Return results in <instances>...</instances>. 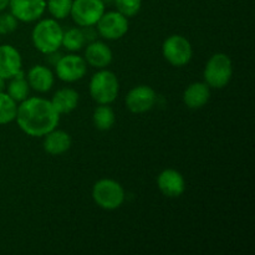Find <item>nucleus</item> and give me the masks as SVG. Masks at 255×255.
<instances>
[{
  "label": "nucleus",
  "mask_w": 255,
  "mask_h": 255,
  "mask_svg": "<svg viewBox=\"0 0 255 255\" xmlns=\"http://www.w3.org/2000/svg\"><path fill=\"white\" fill-rule=\"evenodd\" d=\"M44 149L51 156L66 153L72 144L71 136L62 129H52L44 136Z\"/></svg>",
  "instance_id": "17"
},
{
  "label": "nucleus",
  "mask_w": 255,
  "mask_h": 255,
  "mask_svg": "<svg viewBox=\"0 0 255 255\" xmlns=\"http://www.w3.org/2000/svg\"><path fill=\"white\" fill-rule=\"evenodd\" d=\"M6 89L7 95L16 102H21L29 97L30 86L26 81V76H25L24 70L20 71L16 76L10 79V82L6 86Z\"/></svg>",
  "instance_id": "20"
},
{
  "label": "nucleus",
  "mask_w": 255,
  "mask_h": 255,
  "mask_svg": "<svg viewBox=\"0 0 255 255\" xmlns=\"http://www.w3.org/2000/svg\"><path fill=\"white\" fill-rule=\"evenodd\" d=\"M117 11L126 17H133L142 7V0H114Z\"/></svg>",
  "instance_id": "24"
},
{
  "label": "nucleus",
  "mask_w": 255,
  "mask_h": 255,
  "mask_svg": "<svg viewBox=\"0 0 255 255\" xmlns=\"http://www.w3.org/2000/svg\"><path fill=\"white\" fill-rule=\"evenodd\" d=\"M22 71V59L19 50L12 45H0V77L10 80Z\"/></svg>",
  "instance_id": "13"
},
{
  "label": "nucleus",
  "mask_w": 255,
  "mask_h": 255,
  "mask_svg": "<svg viewBox=\"0 0 255 255\" xmlns=\"http://www.w3.org/2000/svg\"><path fill=\"white\" fill-rule=\"evenodd\" d=\"M156 100V91L151 86L138 85L129 90L125 102H126V107L132 114H144L153 109Z\"/></svg>",
  "instance_id": "10"
},
{
  "label": "nucleus",
  "mask_w": 255,
  "mask_h": 255,
  "mask_svg": "<svg viewBox=\"0 0 255 255\" xmlns=\"http://www.w3.org/2000/svg\"><path fill=\"white\" fill-rule=\"evenodd\" d=\"M157 186L163 196L168 198H178L186 191V179L177 169L167 168L157 177Z\"/></svg>",
  "instance_id": "12"
},
{
  "label": "nucleus",
  "mask_w": 255,
  "mask_h": 255,
  "mask_svg": "<svg viewBox=\"0 0 255 255\" xmlns=\"http://www.w3.org/2000/svg\"><path fill=\"white\" fill-rule=\"evenodd\" d=\"M92 199L100 208L105 211H115L124 204L126 192L115 179L102 178L92 187Z\"/></svg>",
  "instance_id": "5"
},
{
  "label": "nucleus",
  "mask_w": 255,
  "mask_h": 255,
  "mask_svg": "<svg viewBox=\"0 0 255 255\" xmlns=\"http://www.w3.org/2000/svg\"><path fill=\"white\" fill-rule=\"evenodd\" d=\"M204 82L216 90L224 89L233 76V62L224 52L212 55L204 67Z\"/></svg>",
  "instance_id": "4"
},
{
  "label": "nucleus",
  "mask_w": 255,
  "mask_h": 255,
  "mask_svg": "<svg viewBox=\"0 0 255 255\" xmlns=\"http://www.w3.org/2000/svg\"><path fill=\"white\" fill-rule=\"evenodd\" d=\"M55 71L61 81L71 84L84 79L87 72V64L84 57L79 55H62L55 64Z\"/></svg>",
  "instance_id": "9"
},
{
  "label": "nucleus",
  "mask_w": 255,
  "mask_h": 255,
  "mask_svg": "<svg viewBox=\"0 0 255 255\" xmlns=\"http://www.w3.org/2000/svg\"><path fill=\"white\" fill-rule=\"evenodd\" d=\"M112 1H114V0H104L105 4H106V2H112Z\"/></svg>",
  "instance_id": "28"
},
{
  "label": "nucleus",
  "mask_w": 255,
  "mask_h": 255,
  "mask_svg": "<svg viewBox=\"0 0 255 255\" xmlns=\"http://www.w3.org/2000/svg\"><path fill=\"white\" fill-rule=\"evenodd\" d=\"M211 99V87L206 82H193L183 92V102L188 109L199 110Z\"/></svg>",
  "instance_id": "16"
},
{
  "label": "nucleus",
  "mask_w": 255,
  "mask_h": 255,
  "mask_svg": "<svg viewBox=\"0 0 255 255\" xmlns=\"http://www.w3.org/2000/svg\"><path fill=\"white\" fill-rule=\"evenodd\" d=\"M162 55L168 64L183 67L191 62L193 47L189 40L182 35H171L162 44Z\"/></svg>",
  "instance_id": "6"
},
{
  "label": "nucleus",
  "mask_w": 255,
  "mask_h": 255,
  "mask_svg": "<svg viewBox=\"0 0 255 255\" xmlns=\"http://www.w3.org/2000/svg\"><path fill=\"white\" fill-rule=\"evenodd\" d=\"M9 7L17 21L34 22L46 11V0H10Z\"/></svg>",
  "instance_id": "11"
},
{
  "label": "nucleus",
  "mask_w": 255,
  "mask_h": 255,
  "mask_svg": "<svg viewBox=\"0 0 255 255\" xmlns=\"http://www.w3.org/2000/svg\"><path fill=\"white\" fill-rule=\"evenodd\" d=\"M17 112V102L7 95V92H0V125H7L15 121Z\"/></svg>",
  "instance_id": "22"
},
{
  "label": "nucleus",
  "mask_w": 255,
  "mask_h": 255,
  "mask_svg": "<svg viewBox=\"0 0 255 255\" xmlns=\"http://www.w3.org/2000/svg\"><path fill=\"white\" fill-rule=\"evenodd\" d=\"M85 61L87 65L95 67V69H106L114 59L112 50L107 44L102 41H94L89 42L85 50Z\"/></svg>",
  "instance_id": "14"
},
{
  "label": "nucleus",
  "mask_w": 255,
  "mask_h": 255,
  "mask_svg": "<svg viewBox=\"0 0 255 255\" xmlns=\"http://www.w3.org/2000/svg\"><path fill=\"white\" fill-rule=\"evenodd\" d=\"M17 19L11 12L0 14V35H7L17 29Z\"/></svg>",
  "instance_id": "25"
},
{
  "label": "nucleus",
  "mask_w": 255,
  "mask_h": 255,
  "mask_svg": "<svg viewBox=\"0 0 255 255\" xmlns=\"http://www.w3.org/2000/svg\"><path fill=\"white\" fill-rule=\"evenodd\" d=\"M86 42V37L81 27H71L64 31L61 46H64L69 51H79L85 46Z\"/></svg>",
  "instance_id": "21"
},
{
  "label": "nucleus",
  "mask_w": 255,
  "mask_h": 255,
  "mask_svg": "<svg viewBox=\"0 0 255 255\" xmlns=\"http://www.w3.org/2000/svg\"><path fill=\"white\" fill-rule=\"evenodd\" d=\"M5 89V80L2 77H0V92L4 91Z\"/></svg>",
  "instance_id": "27"
},
{
  "label": "nucleus",
  "mask_w": 255,
  "mask_h": 255,
  "mask_svg": "<svg viewBox=\"0 0 255 255\" xmlns=\"http://www.w3.org/2000/svg\"><path fill=\"white\" fill-rule=\"evenodd\" d=\"M26 81L30 89L45 94L52 89L55 84V75L51 70L44 65H35L27 71Z\"/></svg>",
  "instance_id": "15"
},
{
  "label": "nucleus",
  "mask_w": 255,
  "mask_h": 255,
  "mask_svg": "<svg viewBox=\"0 0 255 255\" xmlns=\"http://www.w3.org/2000/svg\"><path fill=\"white\" fill-rule=\"evenodd\" d=\"M106 11L104 0H72L70 16L80 27L94 26Z\"/></svg>",
  "instance_id": "7"
},
{
  "label": "nucleus",
  "mask_w": 255,
  "mask_h": 255,
  "mask_svg": "<svg viewBox=\"0 0 255 255\" xmlns=\"http://www.w3.org/2000/svg\"><path fill=\"white\" fill-rule=\"evenodd\" d=\"M37 21L39 22L31 31V41L34 47L45 55L56 52L62 44L64 30L61 25L54 17L40 19Z\"/></svg>",
  "instance_id": "2"
},
{
  "label": "nucleus",
  "mask_w": 255,
  "mask_h": 255,
  "mask_svg": "<svg viewBox=\"0 0 255 255\" xmlns=\"http://www.w3.org/2000/svg\"><path fill=\"white\" fill-rule=\"evenodd\" d=\"M97 32L106 40L122 39L128 31V17L117 10L105 11L96 24Z\"/></svg>",
  "instance_id": "8"
},
{
  "label": "nucleus",
  "mask_w": 255,
  "mask_h": 255,
  "mask_svg": "<svg viewBox=\"0 0 255 255\" xmlns=\"http://www.w3.org/2000/svg\"><path fill=\"white\" fill-rule=\"evenodd\" d=\"M72 0H46V9L54 19L62 20L70 16Z\"/></svg>",
  "instance_id": "23"
},
{
  "label": "nucleus",
  "mask_w": 255,
  "mask_h": 255,
  "mask_svg": "<svg viewBox=\"0 0 255 255\" xmlns=\"http://www.w3.org/2000/svg\"><path fill=\"white\" fill-rule=\"evenodd\" d=\"M50 101L60 115L71 114L79 105L80 96L76 90L71 87H62L55 92Z\"/></svg>",
  "instance_id": "18"
},
{
  "label": "nucleus",
  "mask_w": 255,
  "mask_h": 255,
  "mask_svg": "<svg viewBox=\"0 0 255 255\" xmlns=\"http://www.w3.org/2000/svg\"><path fill=\"white\" fill-rule=\"evenodd\" d=\"M19 128L30 137H44L55 129L60 122V114L50 100L44 97H27L17 105L16 117Z\"/></svg>",
  "instance_id": "1"
},
{
  "label": "nucleus",
  "mask_w": 255,
  "mask_h": 255,
  "mask_svg": "<svg viewBox=\"0 0 255 255\" xmlns=\"http://www.w3.org/2000/svg\"><path fill=\"white\" fill-rule=\"evenodd\" d=\"M95 127L100 131H109L116 122V115L110 105H100L95 109L92 115Z\"/></svg>",
  "instance_id": "19"
},
{
  "label": "nucleus",
  "mask_w": 255,
  "mask_h": 255,
  "mask_svg": "<svg viewBox=\"0 0 255 255\" xmlns=\"http://www.w3.org/2000/svg\"><path fill=\"white\" fill-rule=\"evenodd\" d=\"M90 96L99 105H111L120 92V81L116 74L101 69L94 74L89 85Z\"/></svg>",
  "instance_id": "3"
},
{
  "label": "nucleus",
  "mask_w": 255,
  "mask_h": 255,
  "mask_svg": "<svg viewBox=\"0 0 255 255\" xmlns=\"http://www.w3.org/2000/svg\"><path fill=\"white\" fill-rule=\"evenodd\" d=\"M10 0H0V11H4L6 7H9Z\"/></svg>",
  "instance_id": "26"
}]
</instances>
